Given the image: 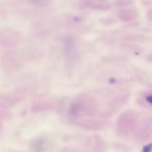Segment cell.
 <instances>
[{
  "label": "cell",
  "instance_id": "1",
  "mask_svg": "<svg viewBox=\"0 0 152 152\" xmlns=\"http://www.w3.org/2000/svg\"><path fill=\"white\" fill-rule=\"evenodd\" d=\"M32 152H45L47 147V141L43 137H37L32 139L29 144Z\"/></svg>",
  "mask_w": 152,
  "mask_h": 152
},
{
  "label": "cell",
  "instance_id": "2",
  "mask_svg": "<svg viewBox=\"0 0 152 152\" xmlns=\"http://www.w3.org/2000/svg\"><path fill=\"white\" fill-rule=\"evenodd\" d=\"M52 107V104L49 102H40L33 105L32 106L31 110L37 112H44L50 110Z\"/></svg>",
  "mask_w": 152,
  "mask_h": 152
},
{
  "label": "cell",
  "instance_id": "3",
  "mask_svg": "<svg viewBox=\"0 0 152 152\" xmlns=\"http://www.w3.org/2000/svg\"><path fill=\"white\" fill-rule=\"evenodd\" d=\"M152 151V144L146 145L142 148V152H151Z\"/></svg>",
  "mask_w": 152,
  "mask_h": 152
},
{
  "label": "cell",
  "instance_id": "4",
  "mask_svg": "<svg viewBox=\"0 0 152 152\" xmlns=\"http://www.w3.org/2000/svg\"><path fill=\"white\" fill-rule=\"evenodd\" d=\"M145 99H146V100H147L148 103L152 104V95L148 96L147 97H146Z\"/></svg>",
  "mask_w": 152,
  "mask_h": 152
},
{
  "label": "cell",
  "instance_id": "5",
  "mask_svg": "<svg viewBox=\"0 0 152 152\" xmlns=\"http://www.w3.org/2000/svg\"><path fill=\"white\" fill-rule=\"evenodd\" d=\"M0 127H1V124H0Z\"/></svg>",
  "mask_w": 152,
  "mask_h": 152
}]
</instances>
